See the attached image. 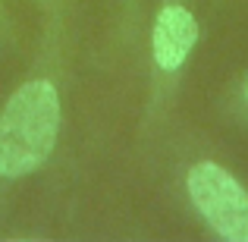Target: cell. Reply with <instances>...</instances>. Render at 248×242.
<instances>
[{
	"mask_svg": "<svg viewBox=\"0 0 248 242\" xmlns=\"http://www.w3.org/2000/svg\"><path fill=\"white\" fill-rule=\"evenodd\" d=\"M245 97H248V82H245Z\"/></svg>",
	"mask_w": 248,
	"mask_h": 242,
	"instance_id": "4",
	"label": "cell"
},
{
	"mask_svg": "<svg viewBox=\"0 0 248 242\" xmlns=\"http://www.w3.org/2000/svg\"><path fill=\"white\" fill-rule=\"evenodd\" d=\"M186 189L192 205L217 236L248 242V192L226 167L198 161L186 176Z\"/></svg>",
	"mask_w": 248,
	"mask_h": 242,
	"instance_id": "2",
	"label": "cell"
},
{
	"mask_svg": "<svg viewBox=\"0 0 248 242\" xmlns=\"http://www.w3.org/2000/svg\"><path fill=\"white\" fill-rule=\"evenodd\" d=\"M198 44V19L179 3H167L151 25V57L164 73H176Z\"/></svg>",
	"mask_w": 248,
	"mask_h": 242,
	"instance_id": "3",
	"label": "cell"
},
{
	"mask_svg": "<svg viewBox=\"0 0 248 242\" xmlns=\"http://www.w3.org/2000/svg\"><path fill=\"white\" fill-rule=\"evenodd\" d=\"M63 126L60 88L50 76L25 79L0 110V179L31 176L50 161Z\"/></svg>",
	"mask_w": 248,
	"mask_h": 242,
	"instance_id": "1",
	"label": "cell"
}]
</instances>
